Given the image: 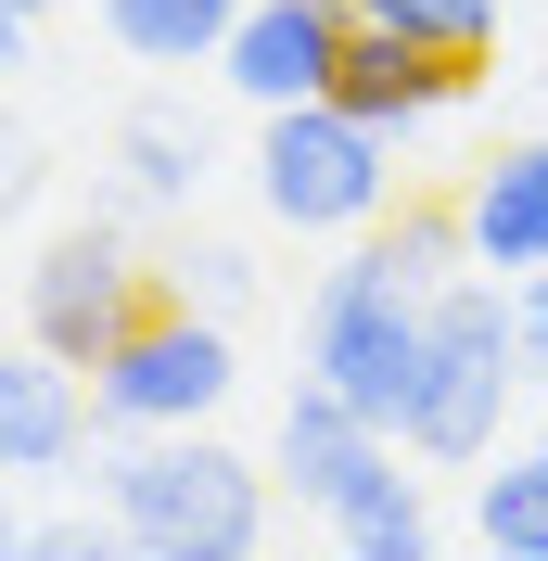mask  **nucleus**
I'll use <instances>...</instances> for the list:
<instances>
[{
    "instance_id": "7ed1b4c3",
    "label": "nucleus",
    "mask_w": 548,
    "mask_h": 561,
    "mask_svg": "<svg viewBox=\"0 0 548 561\" xmlns=\"http://www.w3.org/2000/svg\"><path fill=\"white\" fill-rule=\"evenodd\" d=\"M230 383H242V357H230V332H217V307L153 294V307L90 357V421H103V434H179V421H217Z\"/></svg>"
},
{
    "instance_id": "aec40b11",
    "label": "nucleus",
    "mask_w": 548,
    "mask_h": 561,
    "mask_svg": "<svg viewBox=\"0 0 548 561\" xmlns=\"http://www.w3.org/2000/svg\"><path fill=\"white\" fill-rule=\"evenodd\" d=\"M26 26H38V13H13V0H0V65H13V51H26Z\"/></svg>"
},
{
    "instance_id": "4468645a",
    "label": "nucleus",
    "mask_w": 548,
    "mask_h": 561,
    "mask_svg": "<svg viewBox=\"0 0 548 561\" xmlns=\"http://www.w3.org/2000/svg\"><path fill=\"white\" fill-rule=\"evenodd\" d=\"M370 268H383V280H409V294H446V280L472 268V230H459L446 205H409V217L370 243Z\"/></svg>"
},
{
    "instance_id": "4be33fe9",
    "label": "nucleus",
    "mask_w": 548,
    "mask_h": 561,
    "mask_svg": "<svg viewBox=\"0 0 548 561\" xmlns=\"http://www.w3.org/2000/svg\"><path fill=\"white\" fill-rule=\"evenodd\" d=\"M13 13H38V0H13Z\"/></svg>"
},
{
    "instance_id": "f8f14e48",
    "label": "nucleus",
    "mask_w": 548,
    "mask_h": 561,
    "mask_svg": "<svg viewBox=\"0 0 548 561\" xmlns=\"http://www.w3.org/2000/svg\"><path fill=\"white\" fill-rule=\"evenodd\" d=\"M242 0H103V26L128 65H217V38H230Z\"/></svg>"
},
{
    "instance_id": "a211bd4d",
    "label": "nucleus",
    "mask_w": 548,
    "mask_h": 561,
    "mask_svg": "<svg viewBox=\"0 0 548 561\" xmlns=\"http://www.w3.org/2000/svg\"><path fill=\"white\" fill-rule=\"evenodd\" d=\"M242 280H255V268H242L230 243H205V255H192V268H179V294H192V307H217V319H230V307H242Z\"/></svg>"
},
{
    "instance_id": "dca6fc26",
    "label": "nucleus",
    "mask_w": 548,
    "mask_h": 561,
    "mask_svg": "<svg viewBox=\"0 0 548 561\" xmlns=\"http://www.w3.org/2000/svg\"><path fill=\"white\" fill-rule=\"evenodd\" d=\"M192 179H205V140H179L167 115H140V128H128V192H140V205H179Z\"/></svg>"
},
{
    "instance_id": "f257e3e1",
    "label": "nucleus",
    "mask_w": 548,
    "mask_h": 561,
    "mask_svg": "<svg viewBox=\"0 0 548 561\" xmlns=\"http://www.w3.org/2000/svg\"><path fill=\"white\" fill-rule=\"evenodd\" d=\"M115 497V536L140 561H242L269 536V485H255V459L217 447L205 421H179V434H128L103 472Z\"/></svg>"
},
{
    "instance_id": "f3484780",
    "label": "nucleus",
    "mask_w": 548,
    "mask_h": 561,
    "mask_svg": "<svg viewBox=\"0 0 548 561\" xmlns=\"http://www.w3.org/2000/svg\"><path fill=\"white\" fill-rule=\"evenodd\" d=\"M332 536H344L357 561H421V549H434V511H421V485H396V497H370V511L332 524Z\"/></svg>"
},
{
    "instance_id": "423d86ee",
    "label": "nucleus",
    "mask_w": 548,
    "mask_h": 561,
    "mask_svg": "<svg viewBox=\"0 0 548 561\" xmlns=\"http://www.w3.org/2000/svg\"><path fill=\"white\" fill-rule=\"evenodd\" d=\"M140 307H153V280H140V255L115 243V230H65V243L26 268V332L52 357H77V370H90Z\"/></svg>"
},
{
    "instance_id": "412c9836",
    "label": "nucleus",
    "mask_w": 548,
    "mask_h": 561,
    "mask_svg": "<svg viewBox=\"0 0 548 561\" xmlns=\"http://www.w3.org/2000/svg\"><path fill=\"white\" fill-rule=\"evenodd\" d=\"M0 549H13V511H0Z\"/></svg>"
},
{
    "instance_id": "2eb2a0df",
    "label": "nucleus",
    "mask_w": 548,
    "mask_h": 561,
    "mask_svg": "<svg viewBox=\"0 0 548 561\" xmlns=\"http://www.w3.org/2000/svg\"><path fill=\"white\" fill-rule=\"evenodd\" d=\"M357 26H396V38H421V51L484 65V51H498V0H357Z\"/></svg>"
},
{
    "instance_id": "9d476101",
    "label": "nucleus",
    "mask_w": 548,
    "mask_h": 561,
    "mask_svg": "<svg viewBox=\"0 0 548 561\" xmlns=\"http://www.w3.org/2000/svg\"><path fill=\"white\" fill-rule=\"evenodd\" d=\"M77 434H90L77 357H52L38 332H26V345H0V472H65Z\"/></svg>"
},
{
    "instance_id": "f03ea898",
    "label": "nucleus",
    "mask_w": 548,
    "mask_h": 561,
    "mask_svg": "<svg viewBox=\"0 0 548 561\" xmlns=\"http://www.w3.org/2000/svg\"><path fill=\"white\" fill-rule=\"evenodd\" d=\"M523 345H511V280H446L421 307V370H409V434L421 459H498V421H511Z\"/></svg>"
},
{
    "instance_id": "0eeeda50",
    "label": "nucleus",
    "mask_w": 548,
    "mask_h": 561,
    "mask_svg": "<svg viewBox=\"0 0 548 561\" xmlns=\"http://www.w3.org/2000/svg\"><path fill=\"white\" fill-rule=\"evenodd\" d=\"M344 38H357V0H242L230 38H217V77L255 115H281V103H319L332 90Z\"/></svg>"
},
{
    "instance_id": "20e7f679",
    "label": "nucleus",
    "mask_w": 548,
    "mask_h": 561,
    "mask_svg": "<svg viewBox=\"0 0 548 561\" xmlns=\"http://www.w3.org/2000/svg\"><path fill=\"white\" fill-rule=\"evenodd\" d=\"M383 192H396V140L370 115H344L332 90L269 115V140H255V205L281 230H370Z\"/></svg>"
},
{
    "instance_id": "6e6552de",
    "label": "nucleus",
    "mask_w": 548,
    "mask_h": 561,
    "mask_svg": "<svg viewBox=\"0 0 548 561\" xmlns=\"http://www.w3.org/2000/svg\"><path fill=\"white\" fill-rule=\"evenodd\" d=\"M281 472H294V497H319L332 524H357L370 497L409 485V472H396V434H383L370 409H344L332 383H294V409H281Z\"/></svg>"
},
{
    "instance_id": "ddd939ff",
    "label": "nucleus",
    "mask_w": 548,
    "mask_h": 561,
    "mask_svg": "<svg viewBox=\"0 0 548 561\" xmlns=\"http://www.w3.org/2000/svg\"><path fill=\"white\" fill-rule=\"evenodd\" d=\"M472 536L498 561H548V447H498V472L472 485Z\"/></svg>"
},
{
    "instance_id": "1a4fd4ad",
    "label": "nucleus",
    "mask_w": 548,
    "mask_h": 561,
    "mask_svg": "<svg viewBox=\"0 0 548 561\" xmlns=\"http://www.w3.org/2000/svg\"><path fill=\"white\" fill-rule=\"evenodd\" d=\"M459 90H472V65H459V51H421V38H396V26H357V38H344V65H332V103L370 115L383 140L434 128Z\"/></svg>"
},
{
    "instance_id": "9b49d317",
    "label": "nucleus",
    "mask_w": 548,
    "mask_h": 561,
    "mask_svg": "<svg viewBox=\"0 0 548 561\" xmlns=\"http://www.w3.org/2000/svg\"><path fill=\"white\" fill-rule=\"evenodd\" d=\"M459 230H472V268H498V280L548 268V140H511V153L459 192Z\"/></svg>"
},
{
    "instance_id": "6ab92c4d",
    "label": "nucleus",
    "mask_w": 548,
    "mask_h": 561,
    "mask_svg": "<svg viewBox=\"0 0 548 561\" xmlns=\"http://www.w3.org/2000/svg\"><path fill=\"white\" fill-rule=\"evenodd\" d=\"M511 345H523V370H548V268L511 280Z\"/></svg>"
},
{
    "instance_id": "39448f33",
    "label": "nucleus",
    "mask_w": 548,
    "mask_h": 561,
    "mask_svg": "<svg viewBox=\"0 0 548 561\" xmlns=\"http://www.w3.org/2000/svg\"><path fill=\"white\" fill-rule=\"evenodd\" d=\"M421 307H434V294L383 280L370 255L332 268L319 307H307V383H332L344 409H370L383 434H396V421H409V370H421Z\"/></svg>"
}]
</instances>
